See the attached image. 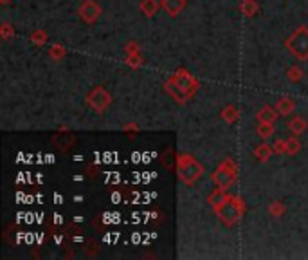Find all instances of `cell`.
Segmentation results:
<instances>
[{"label":"cell","mask_w":308,"mask_h":260,"mask_svg":"<svg viewBox=\"0 0 308 260\" xmlns=\"http://www.w3.org/2000/svg\"><path fill=\"white\" fill-rule=\"evenodd\" d=\"M245 211H247V208H245V203L242 197H238V195H229V199L225 201L222 206L215 208V213H217V217L220 219L222 224L225 226H234L240 222V219L244 217Z\"/></svg>","instance_id":"1"},{"label":"cell","mask_w":308,"mask_h":260,"mask_svg":"<svg viewBox=\"0 0 308 260\" xmlns=\"http://www.w3.org/2000/svg\"><path fill=\"white\" fill-rule=\"evenodd\" d=\"M175 170L179 179L182 181L186 186H193V184L204 176V166H202L193 156H189V154H180V156L177 157Z\"/></svg>","instance_id":"2"},{"label":"cell","mask_w":308,"mask_h":260,"mask_svg":"<svg viewBox=\"0 0 308 260\" xmlns=\"http://www.w3.org/2000/svg\"><path fill=\"white\" fill-rule=\"evenodd\" d=\"M236 177H238V170H236L234 161H232L231 157L222 161L220 166L211 174V181H213L217 186L224 188V190H229L231 186H234Z\"/></svg>","instance_id":"3"},{"label":"cell","mask_w":308,"mask_h":260,"mask_svg":"<svg viewBox=\"0 0 308 260\" xmlns=\"http://www.w3.org/2000/svg\"><path fill=\"white\" fill-rule=\"evenodd\" d=\"M285 47L297 60H308V27H297L285 40Z\"/></svg>","instance_id":"4"},{"label":"cell","mask_w":308,"mask_h":260,"mask_svg":"<svg viewBox=\"0 0 308 260\" xmlns=\"http://www.w3.org/2000/svg\"><path fill=\"white\" fill-rule=\"evenodd\" d=\"M87 103L90 105L92 111L101 114L112 105V96L105 87H94L87 94Z\"/></svg>","instance_id":"5"},{"label":"cell","mask_w":308,"mask_h":260,"mask_svg":"<svg viewBox=\"0 0 308 260\" xmlns=\"http://www.w3.org/2000/svg\"><path fill=\"white\" fill-rule=\"evenodd\" d=\"M171 80L175 81L177 85H179L180 89H182L184 92H187L189 94V98H193L195 94H197L198 91V81L193 78V74H189L187 71L184 69H179L173 76H171Z\"/></svg>","instance_id":"6"},{"label":"cell","mask_w":308,"mask_h":260,"mask_svg":"<svg viewBox=\"0 0 308 260\" xmlns=\"http://www.w3.org/2000/svg\"><path fill=\"white\" fill-rule=\"evenodd\" d=\"M101 13H103L101 6H99L96 0H85V2H81L80 9H78V15L87 24H94L96 20L101 16Z\"/></svg>","instance_id":"7"},{"label":"cell","mask_w":308,"mask_h":260,"mask_svg":"<svg viewBox=\"0 0 308 260\" xmlns=\"http://www.w3.org/2000/svg\"><path fill=\"white\" fill-rule=\"evenodd\" d=\"M164 91H166V94L170 96L171 100L177 101L179 105H184V103H187V101L191 100L189 94H187V92H184L182 89H180L179 85L175 83V81L171 80V76L168 78L166 81H164Z\"/></svg>","instance_id":"8"},{"label":"cell","mask_w":308,"mask_h":260,"mask_svg":"<svg viewBox=\"0 0 308 260\" xmlns=\"http://www.w3.org/2000/svg\"><path fill=\"white\" fill-rule=\"evenodd\" d=\"M160 6H162L164 11H166L171 18H175V16H179L180 11L186 8V0H160Z\"/></svg>","instance_id":"9"},{"label":"cell","mask_w":308,"mask_h":260,"mask_svg":"<svg viewBox=\"0 0 308 260\" xmlns=\"http://www.w3.org/2000/svg\"><path fill=\"white\" fill-rule=\"evenodd\" d=\"M227 199H229L227 190H224V188H220V186H217L209 195H207V203L213 206V210H215V208H218V206H222V204H224Z\"/></svg>","instance_id":"10"},{"label":"cell","mask_w":308,"mask_h":260,"mask_svg":"<svg viewBox=\"0 0 308 260\" xmlns=\"http://www.w3.org/2000/svg\"><path fill=\"white\" fill-rule=\"evenodd\" d=\"M278 111H274L272 107H269V105H265V107H262L258 111V114H256V119L262 123H276V119H278Z\"/></svg>","instance_id":"11"},{"label":"cell","mask_w":308,"mask_h":260,"mask_svg":"<svg viewBox=\"0 0 308 260\" xmlns=\"http://www.w3.org/2000/svg\"><path fill=\"white\" fill-rule=\"evenodd\" d=\"M308 128V123L304 118H301V116H296V118H292L289 121V130L292 132V136H301L303 132H306Z\"/></svg>","instance_id":"12"},{"label":"cell","mask_w":308,"mask_h":260,"mask_svg":"<svg viewBox=\"0 0 308 260\" xmlns=\"http://www.w3.org/2000/svg\"><path fill=\"white\" fill-rule=\"evenodd\" d=\"M294 109H296V103H294V101L290 100L289 96H283V98H279V100L276 101V111H278L281 116L292 114Z\"/></svg>","instance_id":"13"},{"label":"cell","mask_w":308,"mask_h":260,"mask_svg":"<svg viewBox=\"0 0 308 260\" xmlns=\"http://www.w3.org/2000/svg\"><path fill=\"white\" fill-rule=\"evenodd\" d=\"M220 118L224 119L227 125L236 123V121H238V118H240L238 107H236V105H227V107H224V109H222V112H220Z\"/></svg>","instance_id":"14"},{"label":"cell","mask_w":308,"mask_h":260,"mask_svg":"<svg viewBox=\"0 0 308 260\" xmlns=\"http://www.w3.org/2000/svg\"><path fill=\"white\" fill-rule=\"evenodd\" d=\"M274 154V148L272 145H267V143H262V145H258L254 148V157L258 161H262V163H267V161L270 159V156Z\"/></svg>","instance_id":"15"},{"label":"cell","mask_w":308,"mask_h":260,"mask_svg":"<svg viewBox=\"0 0 308 260\" xmlns=\"http://www.w3.org/2000/svg\"><path fill=\"white\" fill-rule=\"evenodd\" d=\"M240 11L245 16H254L259 11V4L256 0H242L240 2Z\"/></svg>","instance_id":"16"},{"label":"cell","mask_w":308,"mask_h":260,"mask_svg":"<svg viewBox=\"0 0 308 260\" xmlns=\"http://www.w3.org/2000/svg\"><path fill=\"white\" fill-rule=\"evenodd\" d=\"M139 9L145 13V16L152 18V16L159 11V2H157V0H143L141 4H139Z\"/></svg>","instance_id":"17"},{"label":"cell","mask_w":308,"mask_h":260,"mask_svg":"<svg viewBox=\"0 0 308 260\" xmlns=\"http://www.w3.org/2000/svg\"><path fill=\"white\" fill-rule=\"evenodd\" d=\"M256 134L262 139H269L270 136L274 134V123H262L258 121V126H256Z\"/></svg>","instance_id":"18"},{"label":"cell","mask_w":308,"mask_h":260,"mask_svg":"<svg viewBox=\"0 0 308 260\" xmlns=\"http://www.w3.org/2000/svg\"><path fill=\"white\" fill-rule=\"evenodd\" d=\"M269 215L270 217H274V219H279V217H283L285 215V204L283 203H279V201H272V203L269 204Z\"/></svg>","instance_id":"19"},{"label":"cell","mask_w":308,"mask_h":260,"mask_svg":"<svg viewBox=\"0 0 308 260\" xmlns=\"http://www.w3.org/2000/svg\"><path fill=\"white\" fill-rule=\"evenodd\" d=\"M285 74H287V80L292 81V83H297V81L303 80V69H301V67H297V65L289 67Z\"/></svg>","instance_id":"20"},{"label":"cell","mask_w":308,"mask_h":260,"mask_svg":"<svg viewBox=\"0 0 308 260\" xmlns=\"http://www.w3.org/2000/svg\"><path fill=\"white\" fill-rule=\"evenodd\" d=\"M301 141L297 139V136H292V138H289L287 139V154L289 156H296L297 152L301 150Z\"/></svg>","instance_id":"21"},{"label":"cell","mask_w":308,"mask_h":260,"mask_svg":"<svg viewBox=\"0 0 308 260\" xmlns=\"http://www.w3.org/2000/svg\"><path fill=\"white\" fill-rule=\"evenodd\" d=\"M49 56L53 58V60H63V58L67 56V49H65L63 46H60V44H54L49 49Z\"/></svg>","instance_id":"22"},{"label":"cell","mask_w":308,"mask_h":260,"mask_svg":"<svg viewBox=\"0 0 308 260\" xmlns=\"http://www.w3.org/2000/svg\"><path fill=\"white\" fill-rule=\"evenodd\" d=\"M29 40L34 44V46L40 47V46H43V44L47 42V33H45V31H42V29H36V31H33V33H31Z\"/></svg>","instance_id":"23"},{"label":"cell","mask_w":308,"mask_h":260,"mask_svg":"<svg viewBox=\"0 0 308 260\" xmlns=\"http://www.w3.org/2000/svg\"><path fill=\"white\" fill-rule=\"evenodd\" d=\"M177 157L175 152H173V148H168L166 152L162 154V165L166 166V168H173V165H177Z\"/></svg>","instance_id":"24"},{"label":"cell","mask_w":308,"mask_h":260,"mask_svg":"<svg viewBox=\"0 0 308 260\" xmlns=\"http://www.w3.org/2000/svg\"><path fill=\"white\" fill-rule=\"evenodd\" d=\"M126 65H128L130 69H139L143 65L141 54H128V56H126Z\"/></svg>","instance_id":"25"},{"label":"cell","mask_w":308,"mask_h":260,"mask_svg":"<svg viewBox=\"0 0 308 260\" xmlns=\"http://www.w3.org/2000/svg\"><path fill=\"white\" fill-rule=\"evenodd\" d=\"M0 36H2V40H9L11 36H15V31L9 24H2L0 26Z\"/></svg>","instance_id":"26"},{"label":"cell","mask_w":308,"mask_h":260,"mask_svg":"<svg viewBox=\"0 0 308 260\" xmlns=\"http://www.w3.org/2000/svg\"><path fill=\"white\" fill-rule=\"evenodd\" d=\"M272 148L274 154H287V139H276Z\"/></svg>","instance_id":"27"},{"label":"cell","mask_w":308,"mask_h":260,"mask_svg":"<svg viewBox=\"0 0 308 260\" xmlns=\"http://www.w3.org/2000/svg\"><path fill=\"white\" fill-rule=\"evenodd\" d=\"M125 53H126V56H128V54H139V44H137V42H128L125 46Z\"/></svg>","instance_id":"28"},{"label":"cell","mask_w":308,"mask_h":260,"mask_svg":"<svg viewBox=\"0 0 308 260\" xmlns=\"http://www.w3.org/2000/svg\"><path fill=\"white\" fill-rule=\"evenodd\" d=\"M9 0H0V4H8Z\"/></svg>","instance_id":"29"}]
</instances>
